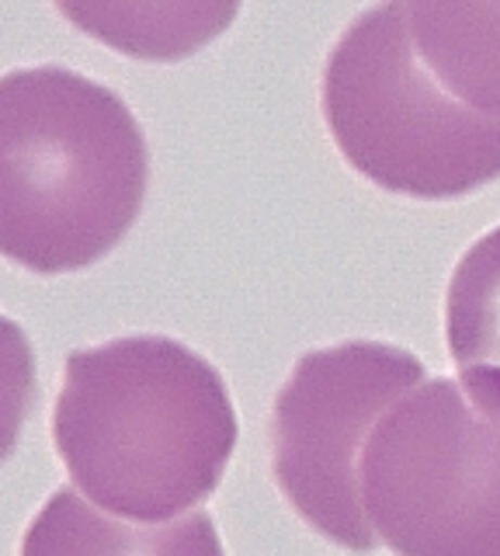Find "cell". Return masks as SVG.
<instances>
[{
    "label": "cell",
    "mask_w": 500,
    "mask_h": 556,
    "mask_svg": "<svg viewBox=\"0 0 500 556\" xmlns=\"http://www.w3.org/2000/svg\"><path fill=\"white\" fill-rule=\"evenodd\" d=\"M236 434L219 369L175 338H118L66 358L53 442L84 497L112 515L195 511L222 483Z\"/></svg>",
    "instance_id": "obj_1"
},
{
    "label": "cell",
    "mask_w": 500,
    "mask_h": 556,
    "mask_svg": "<svg viewBox=\"0 0 500 556\" xmlns=\"http://www.w3.org/2000/svg\"><path fill=\"white\" fill-rule=\"evenodd\" d=\"M424 362L400 344L344 341L306 352L271 410V473L309 529L369 556L379 535L361 508V448Z\"/></svg>",
    "instance_id": "obj_5"
},
{
    "label": "cell",
    "mask_w": 500,
    "mask_h": 556,
    "mask_svg": "<svg viewBox=\"0 0 500 556\" xmlns=\"http://www.w3.org/2000/svg\"><path fill=\"white\" fill-rule=\"evenodd\" d=\"M18 556H227L216 521L192 511L170 521H123L101 515L70 486L42 504Z\"/></svg>",
    "instance_id": "obj_6"
},
{
    "label": "cell",
    "mask_w": 500,
    "mask_h": 556,
    "mask_svg": "<svg viewBox=\"0 0 500 556\" xmlns=\"http://www.w3.org/2000/svg\"><path fill=\"white\" fill-rule=\"evenodd\" d=\"M39 400L36 352L25 330L0 317V463L18 448L22 428Z\"/></svg>",
    "instance_id": "obj_10"
},
{
    "label": "cell",
    "mask_w": 500,
    "mask_h": 556,
    "mask_svg": "<svg viewBox=\"0 0 500 556\" xmlns=\"http://www.w3.org/2000/svg\"><path fill=\"white\" fill-rule=\"evenodd\" d=\"M146 188V136L112 87L66 66L0 77V257L39 275L91 268Z\"/></svg>",
    "instance_id": "obj_2"
},
{
    "label": "cell",
    "mask_w": 500,
    "mask_h": 556,
    "mask_svg": "<svg viewBox=\"0 0 500 556\" xmlns=\"http://www.w3.org/2000/svg\"><path fill=\"white\" fill-rule=\"evenodd\" d=\"M445 341L465 393L500 417V226L459 257L445 292Z\"/></svg>",
    "instance_id": "obj_9"
},
{
    "label": "cell",
    "mask_w": 500,
    "mask_h": 556,
    "mask_svg": "<svg viewBox=\"0 0 500 556\" xmlns=\"http://www.w3.org/2000/svg\"><path fill=\"white\" fill-rule=\"evenodd\" d=\"M244 0H56L94 42L146 63H181L227 31Z\"/></svg>",
    "instance_id": "obj_7"
},
{
    "label": "cell",
    "mask_w": 500,
    "mask_h": 556,
    "mask_svg": "<svg viewBox=\"0 0 500 556\" xmlns=\"http://www.w3.org/2000/svg\"><path fill=\"white\" fill-rule=\"evenodd\" d=\"M361 508L396 556H500V417L424 379L361 448Z\"/></svg>",
    "instance_id": "obj_4"
},
{
    "label": "cell",
    "mask_w": 500,
    "mask_h": 556,
    "mask_svg": "<svg viewBox=\"0 0 500 556\" xmlns=\"http://www.w3.org/2000/svg\"><path fill=\"white\" fill-rule=\"evenodd\" d=\"M320 112L348 167L393 195L456 202L500 178V118L431 74L407 0H379L344 28L323 63Z\"/></svg>",
    "instance_id": "obj_3"
},
{
    "label": "cell",
    "mask_w": 500,
    "mask_h": 556,
    "mask_svg": "<svg viewBox=\"0 0 500 556\" xmlns=\"http://www.w3.org/2000/svg\"><path fill=\"white\" fill-rule=\"evenodd\" d=\"M407 17L431 74L500 118V0H407Z\"/></svg>",
    "instance_id": "obj_8"
}]
</instances>
